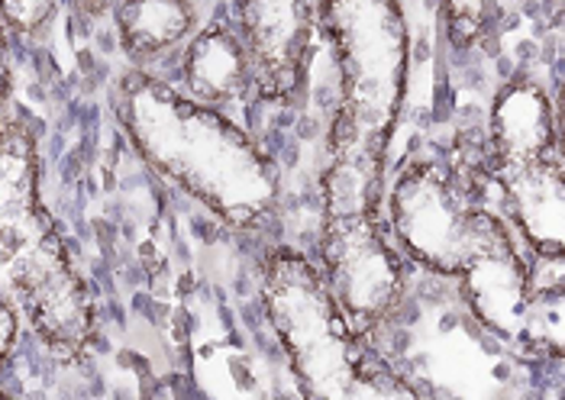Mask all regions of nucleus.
<instances>
[{"instance_id": "9b49d317", "label": "nucleus", "mask_w": 565, "mask_h": 400, "mask_svg": "<svg viewBox=\"0 0 565 400\" xmlns=\"http://www.w3.org/2000/svg\"><path fill=\"white\" fill-rule=\"evenodd\" d=\"M504 184L511 214L533 252H563L565 246V179L556 155L508 169Z\"/></svg>"}, {"instance_id": "f3484780", "label": "nucleus", "mask_w": 565, "mask_h": 400, "mask_svg": "<svg viewBox=\"0 0 565 400\" xmlns=\"http://www.w3.org/2000/svg\"><path fill=\"white\" fill-rule=\"evenodd\" d=\"M72 7L82 20H100L104 13H114L117 0H72Z\"/></svg>"}, {"instance_id": "f8f14e48", "label": "nucleus", "mask_w": 565, "mask_h": 400, "mask_svg": "<svg viewBox=\"0 0 565 400\" xmlns=\"http://www.w3.org/2000/svg\"><path fill=\"white\" fill-rule=\"evenodd\" d=\"M114 23L130 58L156 62L194 36L198 10L191 0H117Z\"/></svg>"}, {"instance_id": "ddd939ff", "label": "nucleus", "mask_w": 565, "mask_h": 400, "mask_svg": "<svg viewBox=\"0 0 565 400\" xmlns=\"http://www.w3.org/2000/svg\"><path fill=\"white\" fill-rule=\"evenodd\" d=\"M58 10V0H0V17L7 30L20 40L43 36Z\"/></svg>"}, {"instance_id": "f257e3e1", "label": "nucleus", "mask_w": 565, "mask_h": 400, "mask_svg": "<svg viewBox=\"0 0 565 400\" xmlns=\"http://www.w3.org/2000/svg\"><path fill=\"white\" fill-rule=\"evenodd\" d=\"M110 104L136 152L230 229L262 233L275 223L278 169L239 123L136 68L117 78Z\"/></svg>"}, {"instance_id": "f03ea898", "label": "nucleus", "mask_w": 565, "mask_h": 400, "mask_svg": "<svg viewBox=\"0 0 565 400\" xmlns=\"http://www.w3.org/2000/svg\"><path fill=\"white\" fill-rule=\"evenodd\" d=\"M0 274L52 353H85L94 301L43 207L36 136L23 117H0Z\"/></svg>"}, {"instance_id": "9d476101", "label": "nucleus", "mask_w": 565, "mask_h": 400, "mask_svg": "<svg viewBox=\"0 0 565 400\" xmlns=\"http://www.w3.org/2000/svg\"><path fill=\"white\" fill-rule=\"evenodd\" d=\"M181 85L191 100L204 107H230L239 104L253 90V68L246 45L239 40L236 26L217 20L198 30L181 55Z\"/></svg>"}, {"instance_id": "2eb2a0df", "label": "nucleus", "mask_w": 565, "mask_h": 400, "mask_svg": "<svg viewBox=\"0 0 565 400\" xmlns=\"http://www.w3.org/2000/svg\"><path fill=\"white\" fill-rule=\"evenodd\" d=\"M20 339V316L13 311V304L0 294V365L13 356Z\"/></svg>"}, {"instance_id": "7ed1b4c3", "label": "nucleus", "mask_w": 565, "mask_h": 400, "mask_svg": "<svg viewBox=\"0 0 565 400\" xmlns=\"http://www.w3.org/2000/svg\"><path fill=\"white\" fill-rule=\"evenodd\" d=\"M320 23L340 72V104L327 159L388 169V149L411 72V33L401 0H320Z\"/></svg>"}, {"instance_id": "6e6552de", "label": "nucleus", "mask_w": 565, "mask_h": 400, "mask_svg": "<svg viewBox=\"0 0 565 400\" xmlns=\"http://www.w3.org/2000/svg\"><path fill=\"white\" fill-rule=\"evenodd\" d=\"M459 278L466 304L481 323L504 339H518L533 304L526 291V262L521 259L508 226H501L481 246Z\"/></svg>"}, {"instance_id": "4468645a", "label": "nucleus", "mask_w": 565, "mask_h": 400, "mask_svg": "<svg viewBox=\"0 0 565 400\" xmlns=\"http://www.w3.org/2000/svg\"><path fill=\"white\" fill-rule=\"evenodd\" d=\"M449 33L459 45H472L488 30V10L491 0H446Z\"/></svg>"}, {"instance_id": "423d86ee", "label": "nucleus", "mask_w": 565, "mask_h": 400, "mask_svg": "<svg viewBox=\"0 0 565 400\" xmlns=\"http://www.w3.org/2000/svg\"><path fill=\"white\" fill-rule=\"evenodd\" d=\"M388 223L404 252L439 274H462L469 259L504 226L469 201L462 181L434 162H411L388 191Z\"/></svg>"}, {"instance_id": "39448f33", "label": "nucleus", "mask_w": 565, "mask_h": 400, "mask_svg": "<svg viewBox=\"0 0 565 400\" xmlns=\"http://www.w3.org/2000/svg\"><path fill=\"white\" fill-rule=\"evenodd\" d=\"M385 175L362 162L327 159L320 179V271L362 339L385 326L404 301V266L382 226Z\"/></svg>"}, {"instance_id": "0eeeda50", "label": "nucleus", "mask_w": 565, "mask_h": 400, "mask_svg": "<svg viewBox=\"0 0 565 400\" xmlns=\"http://www.w3.org/2000/svg\"><path fill=\"white\" fill-rule=\"evenodd\" d=\"M313 0H233V26L246 45L253 90L265 104H295L313 48Z\"/></svg>"}, {"instance_id": "1a4fd4ad", "label": "nucleus", "mask_w": 565, "mask_h": 400, "mask_svg": "<svg viewBox=\"0 0 565 400\" xmlns=\"http://www.w3.org/2000/svg\"><path fill=\"white\" fill-rule=\"evenodd\" d=\"M491 159L494 172L521 169L556 155V110L543 85L511 78L491 100Z\"/></svg>"}, {"instance_id": "20e7f679", "label": "nucleus", "mask_w": 565, "mask_h": 400, "mask_svg": "<svg viewBox=\"0 0 565 400\" xmlns=\"http://www.w3.org/2000/svg\"><path fill=\"white\" fill-rule=\"evenodd\" d=\"M262 311L305 398L362 400L414 398L417 391L397 375L369 365L362 336L349 326L323 271L291 246L265 252L259 271Z\"/></svg>"}, {"instance_id": "dca6fc26", "label": "nucleus", "mask_w": 565, "mask_h": 400, "mask_svg": "<svg viewBox=\"0 0 565 400\" xmlns=\"http://www.w3.org/2000/svg\"><path fill=\"white\" fill-rule=\"evenodd\" d=\"M7 23L0 17V117H3V107H7V97H10V40H7Z\"/></svg>"}]
</instances>
